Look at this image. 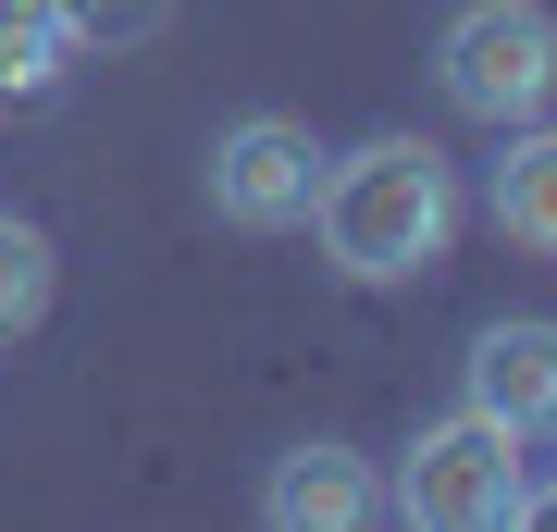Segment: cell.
<instances>
[{
  "label": "cell",
  "mask_w": 557,
  "mask_h": 532,
  "mask_svg": "<svg viewBox=\"0 0 557 532\" xmlns=\"http://www.w3.org/2000/svg\"><path fill=\"white\" fill-rule=\"evenodd\" d=\"M310 223H322V248H335L347 285H421L458 248V174H446V149H421V137L322 149Z\"/></svg>",
  "instance_id": "cell-1"
},
{
  "label": "cell",
  "mask_w": 557,
  "mask_h": 532,
  "mask_svg": "<svg viewBox=\"0 0 557 532\" xmlns=\"http://www.w3.org/2000/svg\"><path fill=\"white\" fill-rule=\"evenodd\" d=\"M434 87H446V112L483 124V137L557 112V13L545 0H458L434 25Z\"/></svg>",
  "instance_id": "cell-2"
},
{
  "label": "cell",
  "mask_w": 557,
  "mask_h": 532,
  "mask_svg": "<svg viewBox=\"0 0 557 532\" xmlns=\"http://www.w3.org/2000/svg\"><path fill=\"white\" fill-rule=\"evenodd\" d=\"M520 471H533L520 434H508L496 409L458 396L446 421H421V434H409L397 471H384V508L421 520V532H496V520H520Z\"/></svg>",
  "instance_id": "cell-3"
},
{
  "label": "cell",
  "mask_w": 557,
  "mask_h": 532,
  "mask_svg": "<svg viewBox=\"0 0 557 532\" xmlns=\"http://www.w3.org/2000/svg\"><path fill=\"white\" fill-rule=\"evenodd\" d=\"M199 186H211V223H236V236H285V223H310L322 137H310V124H285V112H248V124H223V137H211Z\"/></svg>",
  "instance_id": "cell-4"
},
{
  "label": "cell",
  "mask_w": 557,
  "mask_h": 532,
  "mask_svg": "<svg viewBox=\"0 0 557 532\" xmlns=\"http://www.w3.org/2000/svg\"><path fill=\"white\" fill-rule=\"evenodd\" d=\"M458 396H471V409H496L520 446L557 434V322H483L471 359H458Z\"/></svg>",
  "instance_id": "cell-5"
},
{
  "label": "cell",
  "mask_w": 557,
  "mask_h": 532,
  "mask_svg": "<svg viewBox=\"0 0 557 532\" xmlns=\"http://www.w3.org/2000/svg\"><path fill=\"white\" fill-rule=\"evenodd\" d=\"M260 520L273 532H359V520H384V471L359 446H285L260 471Z\"/></svg>",
  "instance_id": "cell-6"
},
{
  "label": "cell",
  "mask_w": 557,
  "mask_h": 532,
  "mask_svg": "<svg viewBox=\"0 0 557 532\" xmlns=\"http://www.w3.org/2000/svg\"><path fill=\"white\" fill-rule=\"evenodd\" d=\"M483 223H496L508 248H545V260H557V112L496 124V161H483Z\"/></svg>",
  "instance_id": "cell-7"
},
{
  "label": "cell",
  "mask_w": 557,
  "mask_h": 532,
  "mask_svg": "<svg viewBox=\"0 0 557 532\" xmlns=\"http://www.w3.org/2000/svg\"><path fill=\"white\" fill-rule=\"evenodd\" d=\"M50 285H62V260H50V236L25 211H0V347H25L50 322Z\"/></svg>",
  "instance_id": "cell-8"
},
{
  "label": "cell",
  "mask_w": 557,
  "mask_h": 532,
  "mask_svg": "<svg viewBox=\"0 0 557 532\" xmlns=\"http://www.w3.org/2000/svg\"><path fill=\"white\" fill-rule=\"evenodd\" d=\"M62 62H75V38H62L50 0H0V87L38 99V87H62Z\"/></svg>",
  "instance_id": "cell-9"
},
{
  "label": "cell",
  "mask_w": 557,
  "mask_h": 532,
  "mask_svg": "<svg viewBox=\"0 0 557 532\" xmlns=\"http://www.w3.org/2000/svg\"><path fill=\"white\" fill-rule=\"evenodd\" d=\"M50 13H62V38H75V50H149L186 0H50Z\"/></svg>",
  "instance_id": "cell-10"
},
{
  "label": "cell",
  "mask_w": 557,
  "mask_h": 532,
  "mask_svg": "<svg viewBox=\"0 0 557 532\" xmlns=\"http://www.w3.org/2000/svg\"><path fill=\"white\" fill-rule=\"evenodd\" d=\"M520 520H557V483H533V471H520Z\"/></svg>",
  "instance_id": "cell-11"
}]
</instances>
